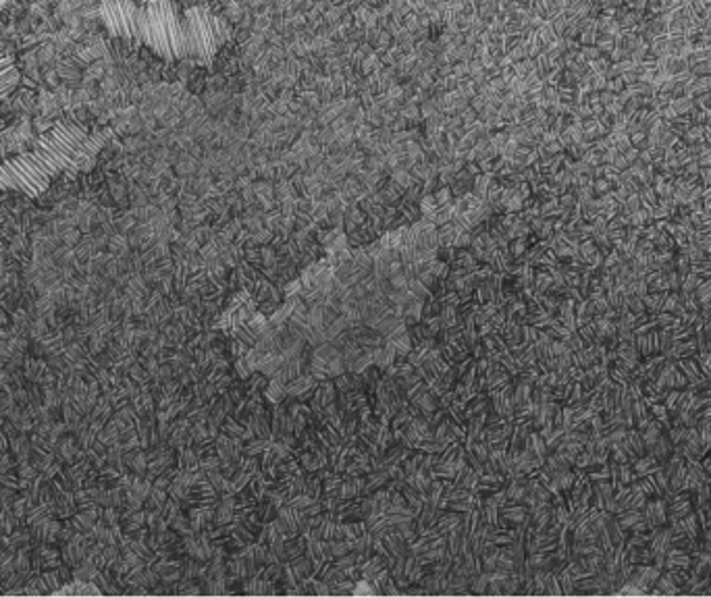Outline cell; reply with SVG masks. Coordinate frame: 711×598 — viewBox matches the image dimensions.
I'll return each instance as SVG.
<instances>
[{
    "label": "cell",
    "instance_id": "cell-1",
    "mask_svg": "<svg viewBox=\"0 0 711 598\" xmlns=\"http://www.w3.org/2000/svg\"><path fill=\"white\" fill-rule=\"evenodd\" d=\"M96 15L113 38L144 46L167 63L210 67L231 40L229 21L206 4L100 0Z\"/></svg>",
    "mask_w": 711,
    "mask_h": 598
},
{
    "label": "cell",
    "instance_id": "cell-2",
    "mask_svg": "<svg viewBox=\"0 0 711 598\" xmlns=\"http://www.w3.org/2000/svg\"><path fill=\"white\" fill-rule=\"evenodd\" d=\"M108 138L111 131H92L71 119L58 120L29 152L0 163V192L38 197L61 175L73 177L90 168Z\"/></svg>",
    "mask_w": 711,
    "mask_h": 598
},
{
    "label": "cell",
    "instance_id": "cell-3",
    "mask_svg": "<svg viewBox=\"0 0 711 598\" xmlns=\"http://www.w3.org/2000/svg\"><path fill=\"white\" fill-rule=\"evenodd\" d=\"M15 0H0V11L11 6ZM21 83V71L13 56H0V106L15 94Z\"/></svg>",
    "mask_w": 711,
    "mask_h": 598
},
{
    "label": "cell",
    "instance_id": "cell-4",
    "mask_svg": "<svg viewBox=\"0 0 711 598\" xmlns=\"http://www.w3.org/2000/svg\"><path fill=\"white\" fill-rule=\"evenodd\" d=\"M647 453H651L660 463H665L667 459H670V455L674 453V443L670 440V436L663 432L662 436L658 438V443L653 445V447H649L647 449Z\"/></svg>",
    "mask_w": 711,
    "mask_h": 598
},
{
    "label": "cell",
    "instance_id": "cell-5",
    "mask_svg": "<svg viewBox=\"0 0 711 598\" xmlns=\"http://www.w3.org/2000/svg\"><path fill=\"white\" fill-rule=\"evenodd\" d=\"M697 354H699V349H697V341H695V336H690L687 341H678V343H674V347H672V359L695 358Z\"/></svg>",
    "mask_w": 711,
    "mask_h": 598
},
{
    "label": "cell",
    "instance_id": "cell-6",
    "mask_svg": "<svg viewBox=\"0 0 711 598\" xmlns=\"http://www.w3.org/2000/svg\"><path fill=\"white\" fill-rule=\"evenodd\" d=\"M655 586H658V588H651L649 594H680V588L674 584V579L670 577L667 572H663V574L660 575V579H658Z\"/></svg>",
    "mask_w": 711,
    "mask_h": 598
},
{
    "label": "cell",
    "instance_id": "cell-7",
    "mask_svg": "<svg viewBox=\"0 0 711 598\" xmlns=\"http://www.w3.org/2000/svg\"><path fill=\"white\" fill-rule=\"evenodd\" d=\"M662 432H663V426L653 418V422L645 428V431H640V436H643V443H645V447L649 449V447H653L655 443H658V438L662 436Z\"/></svg>",
    "mask_w": 711,
    "mask_h": 598
},
{
    "label": "cell",
    "instance_id": "cell-8",
    "mask_svg": "<svg viewBox=\"0 0 711 598\" xmlns=\"http://www.w3.org/2000/svg\"><path fill=\"white\" fill-rule=\"evenodd\" d=\"M676 361H678V368L685 372V376L688 378V384L695 383L699 376H703V374H701V368H699V364H697V361H695L692 358L676 359Z\"/></svg>",
    "mask_w": 711,
    "mask_h": 598
},
{
    "label": "cell",
    "instance_id": "cell-9",
    "mask_svg": "<svg viewBox=\"0 0 711 598\" xmlns=\"http://www.w3.org/2000/svg\"><path fill=\"white\" fill-rule=\"evenodd\" d=\"M667 293H670V291H665V293H647V295L643 297L647 314H660V311L663 310V299H665Z\"/></svg>",
    "mask_w": 711,
    "mask_h": 598
},
{
    "label": "cell",
    "instance_id": "cell-10",
    "mask_svg": "<svg viewBox=\"0 0 711 598\" xmlns=\"http://www.w3.org/2000/svg\"><path fill=\"white\" fill-rule=\"evenodd\" d=\"M626 440H628V445L633 447V451L637 453V457L647 455V447H645V443H643V436H640V431H638V428H628Z\"/></svg>",
    "mask_w": 711,
    "mask_h": 598
},
{
    "label": "cell",
    "instance_id": "cell-11",
    "mask_svg": "<svg viewBox=\"0 0 711 598\" xmlns=\"http://www.w3.org/2000/svg\"><path fill=\"white\" fill-rule=\"evenodd\" d=\"M682 520H685V526H687L688 538H692V540H699V536H701V524H699V517H697V513H695V511H690L687 517H682Z\"/></svg>",
    "mask_w": 711,
    "mask_h": 598
},
{
    "label": "cell",
    "instance_id": "cell-12",
    "mask_svg": "<svg viewBox=\"0 0 711 598\" xmlns=\"http://www.w3.org/2000/svg\"><path fill=\"white\" fill-rule=\"evenodd\" d=\"M638 484H640V488H643V493L651 499V497H660V488H658V484H655V478H653V474H647V476H643V478H638Z\"/></svg>",
    "mask_w": 711,
    "mask_h": 598
},
{
    "label": "cell",
    "instance_id": "cell-13",
    "mask_svg": "<svg viewBox=\"0 0 711 598\" xmlns=\"http://www.w3.org/2000/svg\"><path fill=\"white\" fill-rule=\"evenodd\" d=\"M618 474H620V484H622V486H628V484L635 480L633 463H630V461H626V463H618Z\"/></svg>",
    "mask_w": 711,
    "mask_h": 598
},
{
    "label": "cell",
    "instance_id": "cell-14",
    "mask_svg": "<svg viewBox=\"0 0 711 598\" xmlns=\"http://www.w3.org/2000/svg\"><path fill=\"white\" fill-rule=\"evenodd\" d=\"M682 252H685V254L688 256L690 264L701 262V260H705V258H707V254L701 249V245H699V243H690L688 247H682Z\"/></svg>",
    "mask_w": 711,
    "mask_h": 598
},
{
    "label": "cell",
    "instance_id": "cell-15",
    "mask_svg": "<svg viewBox=\"0 0 711 598\" xmlns=\"http://www.w3.org/2000/svg\"><path fill=\"white\" fill-rule=\"evenodd\" d=\"M703 281H705V279H701L699 274H692V272H688L687 277L682 279V289H680V291H682V293H695V291H697V287H699Z\"/></svg>",
    "mask_w": 711,
    "mask_h": 598
},
{
    "label": "cell",
    "instance_id": "cell-16",
    "mask_svg": "<svg viewBox=\"0 0 711 598\" xmlns=\"http://www.w3.org/2000/svg\"><path fill=\"white\" fill-rule=\"evenodd\" d=\"M695 297L699 299L701 306H703V304H711V279H705V281L697 287Z\"/></svg>",
    "mask_w": 711,
    "mask_h": 598
},
{
    "label": "cell",
    "instance_id": "cell-17",
    "mask_svg": "<svg viewBox=\"0 0 711 598\" xmlns=\"http://www.w3.org/2000/svg\"><path fill=\"white\" fill-rule=\"evenodd\" d=\"M647 285H649V293H665V291H670L667 279H665V274H663L662 270H660V274H658L651 283H647Z\"/></svg>",
    "mask_w": 711,
    "mask_h": 598
},
{
    "label": "cell",
    "instance_id": "cell-18",
    "mask_svg": "<svg viewBox=\"0 0 711 598\" xmlns=\"http://www.w3.org/2000/svg\"><path fill=\"white\" fill-rule=\"evenodd\" d=\"M692 359L699 364V368H701V374H703V376H711V351H705V354H697V356H695Z\"/></svg>",
    "mask_w": 711,
    "mask_h": 598
},
{
    "label": "cell",
    "instance_id": "cell-19",
    "mask_svg": "<svg viewBox=\"0 0 711 598\" xmlns=\"http://www.w3.org/2000/svg\"><path fill=\"white\" fill-rule=\"evenodd\" d=\"M649 351L651 356H660L662 351V335H660V329H653L649 333Z\"/></svg>",
    "mask_w": 711,
    "mask_h": 598
},
{
    "label": "cell",
    "instance_id": "cell-20",
    "mask_svg": "<svg viewBox=\"0 0 711 598\" xmlns=\"http://www.w3.org/2000/svg\"><path fill=\"white\" fill-rule=\"evenodd\" d=\"M605 434H608L610 443H622V440H626V436H628V426H624V424L613 426V428H610V432H605Z\"/></svg>",
    "mask_w": 711,
    "mask_h": 598
},
{
    "label": "cell",
    "instance_id": "cell-21",
    "mask_svg": "<svg viewBox=\"0 0 711 598\" xmlns=\"http://www.w3.org/2000/svg\"><path fill=\"white\" fill-rule=\"evenodd\" d=\"M678 306H682L680 304V293H674V291H670L667 295H665V299H663V310L662 311H676V308Z\"/></svg>",
    "mask_w": 711,
    "mask_h": 598
},
{
    "label": "cell",
    "instance_id": "cell-22",
    "mask_svg": "<svg viewBox=\"0 0 711 598\" xmlns=\"http://www.w3.org/2000/svg\"><path fill=\"white\" fill-rule=\"evenodd\" d=\"M635 339H637V349L638 354H640V359L649 358V356H651V351H649V333L635 335Z\"/></svg>",
    "mask_w": 711,
    "mask_h": 598
},
{
    "label": "cell",
    "instance_id": "cell-23",
    "mask_svg": "<svg viewBox=\"0 0 711 598\" xmlns=\"http://www.w3.org/2000/svg\"><path fill=\"white\" fill-rule=\"evenodd\" d=\"M676 272L680 274V277H687L688 272H690V260H688V256L685 254V252H680V256L676 258Z\"/></svg>",
    "mask_w": 711,
    "mask_h": 598
},
{
    "label": "cell",
    "instance_id": "cell-24",
    "mask_svg": "<svg viewBox=\"0 0 711 598\" xmlns=\"http://www.w3.org/2000/svg\"><path fill=\"white\" fill-rule=\"evenodd\" d=\"M665 279H667V285H670V291H674V293H678L680 289H682V279L685 277H680L676 270L674 272H670V274H665Z\"/></svg>",
    "mask_w": 711,
    "mask_h": 598
},
{
    "label": "cell",
    "instance_id": "cell-25",
    "mask_svg": "<svg viewBox=\"0 0 711 598\" xmlns=\"http://www.w3.org/2000/svg\"><path fill=\"white\" fill-rule=\"evenodd\" d=\"M628 310L630 311H635V314H645V301H643V297H638V295H630L628 297Z\"/></svg>",
    "mask_w": 711,
    "mask_h": 598
},
{
    "label": "cell",
    "instance_id": "cell-26",
    "mask_svg": "<svg viewBox=\"0 0 711 598\" xmlns=\"http://www.w3.org/2000/svg\"><path fill=\"white\" fill-rule=\"evenodd\" d=\"M701 465H703V470H705V474L707 476H711V451L703 459H701Z\"/></svg>",
    "mask_w": 711,
    "mask_h": 598
},
{
    "label": "cell",
    "instance_id": "cell-27",
    "mask_svg": "<svg viewBox=\"0 0 711 598\" xmlns=\"http://www.w3.org/2000/svg\"><path fill=\"white\" fill-rule=\"evenodd\" d=\"M699 245H701V249H703V252H705V254H707V256H710V254H711V239H707V241H701V243H699Z\"/></svg>",
    "mask_w": 711,
    "mask_h": 598
},
{
    "label": "cell",
    "instance_id": "cell-28",
    "mask_svg": "<svg viewBox=\"0 0 711 598\" xmlns=\"http://www.w3.org/2000/svg\"><path fill=\"white\" fill-rule=\"evenodd\" d=\"M612 239L613 241H622V239H624V233H622V231H615V233H612Z\"/></svg>",
    "mask_w": 711,
    "mask_h": 598
},
{
    "label": "cell",
    "instance_id": "cell-29",
    "mask_svg": "<svg viewBox=\"0 0 711 598\" xmlns=\"http://www.w3.org/2000/svg\"><path fill=\"white\" fill-rule=\"evenodd\" d=\"M637 237H638V231H633V233L628 235V241H630V243H635V241H637Z\"/></svg>",
    "mask_w": 711,
    "mask_h": 598
}]
</instances>
